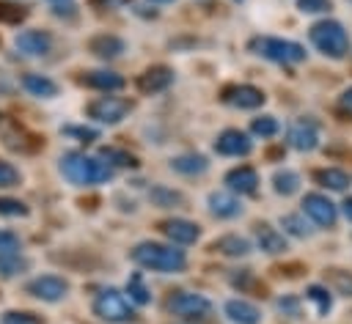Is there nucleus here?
Here are the masks:
<instances>
[{
	"label": "nucleus",
	"instance_id": "obj_6",
	"mask_svg": "<svg viewBox=\"0 0 352 324\" xmlns=\"http://www.w3.org/2000/svg\"><path fill=\"white\" fill-rule=\"evenodd\" d=\"M165 308H168V313L179 316V319H187V321H198V319H206L212 313V302L204 294H195V291H176V294H170Z\"/></svg>",
	"mask_w": 352,
	"mask_h": 324
},
{
	"label": "nucleus",
	"instance_id": "obj_41",
	"mask_svg": "<svg viewBox=\"0 0 352 324\" xmlns=\"http://www.w3.org/2000/svg\"><path fill=\"white\" fill-rule=\"evenodd\" d=\"M63 132H66V135H74V137H80L82 143H91V140H96V132H94V129H88V126H63Z\"/></svg>",
	"mask_w": 352,
	"mask_h": 324
},
{
	"label": "nucleus",
	"instance_id": "obj_9",
	"mask_svg": "<svg viewBox=\"0 0 352 324\" xmlns=\"http://www.w3.org/2000/svg\"><path fill=\"white\" fill-rule=\"evenodd\" d=\"M14 47H16L22 55H28V58H41V55H50V49H52V36H50L47 30H41V27H28V30L16 33Z\"/></svg>",
	"mask_w": 352,
	"mask_h": 324
},
{
	"label": "nucleus",
	"instance_id": "obj_19",
	"mask_svg": "<svg viewBox=\"0 0 352 324\" xmlns=\"http://www.w3.org/2000/svg\"><path fill=\"white\" fill-rule=\"evenodd\" d=\"M22 88L30 93V96H38V99H52L58 93V82L50 80L47 74H38V71H28L22 77Z\"/></svg>",
	"mask_w": 352,
	"mask_h": 324
},
{
	"label": "nucleus",
	"instance_id": "obj_47",
	"mask_svg": "<svg viewBox=\"0 0 352 324\" xmlns=\"http://www.w3.org/2000/svg\"><path fill=\"white\" fill-rule=\"evenodd\" d=\"M151 3H170V0H151Z\"/></svg>",
	"mask_w": 352,
	"mask_h": 324
},
{
	"label": "nucleus",
	"instance_id": "obj_29",
	"mask_svg": "<svg viewBox=\"0 0 352 324\" xmlns=\"http://www.w3.org/2000/svg\"><path fill=\"white\" fill-rule=\"evenodd\" d=\"M272 184H275V192L278 195H294L300 189V176L294 170H278L272 176Z\"/></svg>",
	"mask_w": 352,
	"mask_h": 324
},
{
	"label": "nucleus",
	"instance_id": "obj_4",
	"mask_svg": "<svg viewBox=\"0 0 352 324\" xmlns=\"http://www.w3.org/2000/svg\"><path fill=\"white\" fill-rule=\"evenodd\" d=\"M94 313L107 324H129V321H135V308L118 288H102L94 297Z\"/></svg>",
	"mask_w": 352,
	"mask_h": 324
},
{
	"label": "nucleus",
	"instance_id": "obj_42",
	"mask_svg": "<svg viewBox=\"0 0 352 324\" xmlns=\"http://www.w3.org/2000/svg\"><path fill=\"white\" fill-rule=\"evenodd\" d=\"M341 107H344L346 113H352V88H346V91L341 93Z\"/></svg>",
	"mask_w": 352,
	"mask_h": 324
},
{
	"label": "nucleus",
	"instance_id": "obj_5",
	"mask_svg": "<svg viewBox=\"0 0 352 324\" xmlns=\"http://www.w3.org/2000/svg\"><path fill=\"white\" fill-rule=\"evenodd\" d=\"M250 52H256L258 58H267L272 63H300L305 58V49L294 41H286V38H275V36H258L250 41Z\"/></svg>",
	"mask_w": 352,
	"mask_h": 324
},
{
	"label": "nucleus",
	"instance_id": "obj_31",
	"mask_svg": "<svg viewBox=\"0 0 352 324\" xmlns=\"http://www.w3.org/2000/svg\"><path fill=\"white\" fill-rule=\"evenodd\" d=\"M327 283H330L338 294L352 297V275H349V272H344V269H327Z\"/></svg>",
	"mask_w": 352,
	"mask_h": 324
},
{
	"label": "nucleus",
	"instance_id": "obj_30",
	"mask_svg": "<svg viewBox=\"0 0 352 324\" xmlns=\"http://www.w3.org/2000/svg\"><path fill=\"white\" fill-rule=\"evenodd\" d=\"M280 228L286 233H292V236H308L311 233V228H308V222H305L302 214H283L280 217Z\"/></svg>",
	"mask_w": 352,
	"mask_h": 324
},
{
	"label": "nucleus",
	"instance_id": "obj_12",
	"mask_svg": "<svg viewBox=\"0 0 352 324\" xmlns=\"http://www.w3.org/2000/svg\"><path fill=\"white\" fill-rule=\"evenodd\" d=\"M214 151L223 157H245L253 151V140L239 129H226L214 140Z\"/></svg>",
	"mask_w": 352,
	"mask_h": 324
},
{
	"label": "nucleus",
	"instance_id": "obj_14",
	"mask_svg": "<svg viewBox=\"0 0 352 324\" xmlns=\"http://www.w3.org/2000/svg\"><path fill=\"white\" fill-rule=\"evenodd\" d=\"M160 231L173 242V244H192L198 242L201 236V228L184 217H173V220H162L160 222Z\"/></svg>",
	"mask_w": 352,
	"mask_h": 324
},
{
	"label": "nucleus",
	"instance_id": "obj_36",
	"mask_svg": "<svg viewBox=\"0 0 352 324\" xmlns=\"http://www.w3.org/2000/svg\"><path fill=\"white\" fill-rule=\"evenodd\" d=\"M0 217H28V206L16 198H0Z\"/></svg>",
	"mask_w": 352,
	"mask_h": 324
},
{
	"label": "nucleus",
	"instance_id": "obj_25",
	"mask_svg": "<svg viewBox=\"0 0 352 324\" xmlns=\"http://www.w3.org/2000/svg\"><path fill=\"white\" fill-rule=\"evenodd\" d=\"M30 269V261L22 255V253H3L0 255V277L3 280H11V277H19Z\"/></svg>",
	"mask_w": 352,
	"mask_h": 324
},
{
	"label": "nucleus",
	"instance_id": "obj_20",
	"mask_svg": "<svg viewBox=\"0 0 352 324\" xmlns=\"http://www.w3.org/2000/svg\"><path fill=\"white\" fill-rule=\"evenodd\" d=\"M226 316L234 324H258L261 321L258 308L253 302H248V299H228L226 302Z\"/></svg>",
	"mask_w": 352,
	"mask_h": 324
},
{
	"label": "nucleus",
	"instance_id": "obj_8",
	"mask_svg": "<svg viewBox=\"0 0 352 324\" xmlns=\"http://www.w3.org/2000/svg\"><path fill=\"white\" fill-rule=\"evenodd\" d=\"M25 291L41 302H60L69 294V280L60 275H38L25 286Z\"/></svg>",
	"mask_w": 352,
	"mask_h": 324
},
{
	"label": "nucleus",
	"instance_id": "obj_16",
	"mask_svg": "<svg viewBox=\"0 0 352 324\" xmlns=\"http://www.w3.org/2000/svg\"><path fill=\"white\" fill-rule=\"evenodd\" d=\"M226 184L231 192H239V195H253L256 187H258V173L250 167V165H239L234 170L226 173Z\"/></svg>",
	"mask_w": 352,
	"mask_h": 324
},
{
	"label": "nucleus",
	"instance_id": "obj_3",
	"mask_svg": "<svg viewBox=\"0 0 352 324\" xmlns=\"http://www.w3.org/2000/svg\"><path fill=\"white\" fill-rule=\"evenodd\" d=\"M308 36H311V44H314L319 52H324L327 58H344V55L349 52V36H346L344 25L336 22V19H322V22H316Z\"/></svg>",
	"mask_w": 352,
	"mask_h": 324
},
{
	"label": "nucleus",
	"instance_id": "obj_37",
	"mask_svg": "<svg viewBox=\"0 0 352 324\" xmlns=\"http://www.w3.org/2000/svg\"><path fill=\"white\" fill-rule=\"evenodd\" d=\"M25 8H19V5H11V3H0V22L3 25H19L22 19H25Z\"/></svg>",
	"mask_w": 352,
	"mask_h": 324
},
{
	"label": "nucleus",
	"instance_id": "obj_22",
	"mask_svg": "<svg viewBox=\"0 0 352 324\" xmlns=\"http://www.w3.org/2000/svg\"><path fill=\"white\" fill-rule=\"evenodd\" d=\"M88 49H91L96 58H104V60H110V58H118V55L124 52V41H121L118 36H110V33H99V36H94V38L88 41Z\"/></svg>",
	"mask_w": 352,
	"mask_h": 324
},
{
	"label": "nucleus",
	"instance_id": "obj_11",
	"mask_svg": "<svg viewBox=\"0 0 352 324\" xmlns=\"http://www.w3.org/2000/svg\"><path fill=\"white\" fill-rule=\"evenodd\" d=\"M286 140L292 148L297 151H314L319 146V126L311 121V118H297L289 132H286Z\"/></svg>",
	"mask_w": 352,
	"mask_h": 324
},
{
	"label": "nucleus",
	"instance_id": "obj_33",
	"mask_svg": "<svg viewBox=\"0 0 352 324\" xmlns=\"http://www.w3.org/2000/svg\"><path fill=\"white\" fill-rule=\"evenodd\" d=\"M278 121L272 118V115H261V118H253L250 121V132L253 135H258V137H275L278 135Z\"/></svg>",
	"mask_w": 352,
	"mask_h": 324
},
{
	"label": "nucleus",
	"instance_id": "obj_23",
	"mask_svg": "<svg viewBox=\"0 0 352 324\" xmlns=\"http://www.w3.org/2000/svg\"><path fill=\"white\" fill-rule=\"evenodd\" d=\"M212 247H214L220 255H228V258H242V255L250 253V242L242 239V236H236V233H226V236L214 239Z\"/></svg>",
	"mask_w": 352,
	"mask_h": 324
},
{
	"label": "nucleus",
	"instance_id": "obj_46",
	"mask_svg": "<svg viewBox=\"0 0 352 324\" xmlns=\"http://www.w3.org/2000/svg\"><path fill=\"white\" fill-rule=\"evenodd\" d=\"M50 3H55V5H58V3H69V0H50Z\"/></svg>",
	"mask_w": 352,
	"mask_h": 324
},
{
	"label": "nucleus",
	"instance_id": "obj_7",
	"mask_svg": "<svg viewBox=\"0 0 352 324\" xmlns=\"http://www.w3.org/2000/svg\"><path fill=\"white\" fill-rule=\"evenodd\" d=\"M129 110H132V102H129V99L110 96V93H107V96H96V99L88 102V107H85L88 118H94V121H99V124H107V126L124 121Z\"/></svg>",
	"mask_w": 352,
	"mask_h": 324
},
{
	"label": "nucleus",
	"instance_id": "obj_43",
	"mask_svg": "<svg viewBox=\"0 0 352 324\" xmlns=\"http://www.w3.org/2000/svg\"><path fill=\"white\" fill-rule=\"evenodd\" d=\"M278 308H280V310H289V313H294V316H297V302H294V299H280V302H278Z\"/></svg>",
	"mask_w": 352,
	"mask_h": 324
},
{
	"label": "nucleus",
	"instance_id": "obj_27",
	"mask_svg": "<svg viewBox=\"0 0 352 324\" xmlns=\"http://www.w3.org/2000/svg\"><path fill=\"white\" fill-rule=\"evenodd\" d=\"M126 294H129V302H135V305L151 302V291H148V286L143 283V275H140V272L129 275V280H126Z\"/></svg>",
	"mask_w": 352,
	"mask_h": 324
},
{
	"label": "nucleus",
	"instance_id": "obj_21",
	"mask_svg": "<svg viewBox=\"0 0 352 324\" xmlns=\"http://www.w3.org/2000/svg\"><path fill=\"white\" fill-rule=\"evenodd\" d=\"M209 211L220 220H231V217L242 214V203L231 192H212L209 195Z\"/></svg>",
	"mask_w": 352,
	"mask_h": 324
},
{
	"label": "nucleus",
	"instance_id": "obj_18",
	"mask_svg": "<svg viewBox=\"0 0 352 324\" xmlns=\"http://www.w3.org/2000/svg\"><path fill=\"white\" fill-rule=\"evenodd\" d=\"M253 233H256V244H258L264 253L278 255V253H283V250H286V239H283V233H280V231H275L270 222H256Z\"/></svg>",
	"mask_w": 352,
	"mask_h": 324
},
{
	"label": "nucleus",
	"instance_id": "obj_28",
	"mask_svg": "<svg viewBox=\"0 0 352 324\" xmlns=\"http://www.w3.org/2000/svg\"><path fill=\"white\" fill-rule=\"evenodd\" d=\"M148 198H151V203H157V206H162V209H176V206H182L184 203V195L182 192H176V189H168V187H154L151 192H148Z\"/></svg>",
	"mask_w": 352,
	"mask_h": 324
},
{
	"label": "nucleus",
	"instance_id": "obj_10",
	"mask_svg": "<svg viewBox=\"0 0 352 324\" xmlns=\"http://www.w3.org/2000/svg\"><path fill=\"white\" fill-rule=\"evenodd\" d=\"M302 211H305L316 225H322V228H333V225H336V217H338L336 203H333L327 195H319V192H308V195L302 198Z\"/></svg>",
	"mask_w": 352,
	"mask_h": 324
},
{
	"label": "nucleus",
	"instance_id": "obj_17",
	"mask_svg": "<svg viewBox=\"0 0 352 324\" xmlns=\"http://www.w3.org/2000/svg\"><path fill=\"white\" fill-rule=\"evenodd\" d=\"M80 82H82V85H88V88H94V91H104V93L124 88V77H121V74H116V71H107V69L85 71V74L80 77Z\"/></svg>",
	"mask_w": 352,
	"mask_h": 324
},
{
	"label": "nucleus",
	"instance_id": "obj_1",
	"mask_svg": "<svg viewBox=\"0 0 352 324\" xmlns=\"http://www.w3.org/2000/svg\"><path fill=\"white\" fill-rule=\"evenodd\" d=\"M58 167H60L63 178L77 187H94V184H104L113 178V167L107 162H102V157H91L82 151L63 154Z\"/></svg>",
	"mask_w": 352,
	"mask_h": 324
},
{
	"label": "nucleus",
	"instance_id": "obj_32",
	"mask_svg": "<svg viewBox=\"0 0 352 324\" xmlns=\"http://www.w3.org/2000/svg\"><path fill=\"white\" fill-rule=\"evenodd\" d=\"M305 299L314 302L319 313H327V310L333 308V299H330L327 288H322V286H308V288H305Z\"/></svg>",
	"mask_w": 352,
	"mask_h": 324
},
{
	"label": "nucleus",
	"instance_id": "obj_38",
	"mask_svg": "<svg viewBox=\"0 0 352 324\" xmlns=\"http://www.w3.org/2000/svg\"><path fill=\"white\" fill-rule=\"evenodd\" d=\"M22 181V176H19V170L11 165V162H6V159H0V189H6V187H16Z\"/></svg>",
	"mask_w": 352,
	"mask_h": 324
},
{
	"label": "nucleus",
	"instance_id": "obj_26",
	"mask_svg": "<svg viewBox=\"0 0 352 324\" xmlns=\"http://www.w3.org/2000/svg\"><path fill=\"white\" fill-rule=\"evenodd\" d=\"M314 178H316L322 187H327V189H338V192L349 187V176H346L344 170H338V167H322V170L314 173Z\"/></svg>",
	"mask_w": 352,
	"mask_h": 324
},
{
	"label": "nucleus",
	"instance_id": "obj_15",
	"mask_svg": "<svg viewBox=\"0 0 352 324\" xmlns=\"http://www.w3.org/2000/svg\"><path fill=\"white\" fill-rule=\"evenodd\" d=\"M173 82V71L168 66H151L138 77V91L140 93H162L165 88H170Z\"/></svg>",
	"mask_w": 352,
	"mask_h": 324
},
{
	"label": "nucleus",
	"instance_id": "obj_44",
	"mask_svg": "<svg viewBox=\"0 0 352 324\" xmlns=\"http://www.w3.org/2000/svg\"><path fill=\"white\" fill-rule=\"evenodd\" d=\"M96 5H102V8H116V5H124V3H129V0H94Z\"/></svg>",
	"mask_w": 352,
	"mask_h": 324
},
{
	"label": "nucleus",
	"instance_id": "obj_2",
	"mask_svg": "<svg viewBox=\"0 0 352 324\" xmlns=\"http://www.w3.org/2000/svg\"><path fill=\"white\" fill-rule=\"evenodd\" d=\"M129 258L140 269L151 272H184L187 269V255L184 250H176L173 244H160V242H140L132 247Z\"/></svg>",
	"mask_w": 352,
	"mask_h": 324
},
{
	"label": "nucleus",
	"instance_id": "obj_13",
	"mask_svg": "<svg viewBox=\"0 0 352 324\" xmlns=\"http://www.w3.org/2000/svg\"><path fill=\"white\" fill-rule=\"evenodd\" d=\"M223 102L231 107H239V110H256L264 104V93L253 85H228L223 91Z\"/></svg>",
	"mask_w": 352,
	"mask_h": 324
},
{
	"label": "nucleus",
	"instance_id": "obj_40",
	"mask_svg": "<svg viewBox=\"0 0 352 324\" xmlns=\"http://www.w3.org/2000/svg\"><path fill=\"white\" fill-rule=\"evenodd\" d=\"M297 5L305 14H322V11L330 8V0H297Z\"/></svg>",
	"mask_w": 352,
	"mask_h": 324
},
{
	"label": "nucleus",
	"instance_id": "obj_34",
	"mask_svg": "<svg viewBox=\"0 0 352 324\" xmlns=\"http://www.w3.org/2000/svg\"><path fill=\"white\" fill-rule=\"evenodd\" d=\"M102 159H107V165L113 167H135L138 165V159L132 157V154H126V151H118V148H104L102 151Z\"/></svg>",
	"mask_w": 352,
	"mask_h": 324
},
{
	"label": "nucleus",
	"instance_id": "obj_24",
	"mask_svg": "<svg viewBox=\"0 0 352 324\" xmlns=\"http://www.w3.org/2000/svg\"><path fill=\"white\" fill-rule=\"evenodd\" d=\"M170 167L176 173H182V176H198V173H204L209 167V162L201 154H182V157H173L170 159Z\"/></svg>",
	"mask_w": 352,
	"mask_h": 324
},
{
	"label": "nucleus",
	"instance_id": "obj_35",
	"mask_svg": "<svg viewBox=\"0 0 352 324\" xmlns=\"http://www.w3.org/2000/svg\"><path fill=\"white\" fill-rule=\"evenodd\" d=\"M3 324H44V319H38L30 310H6L3 313Z\"/></svg>",
	"mask_w": 352,
	"mask_h": 324
},
{
	"label": "nucleus",
	"instance_id": "obj_45",
	"mask_svg": "<svg viewBox=\"0 0 352 324\" xmlns=\"http://www.w3.org/2000/svg\"><path fill=\"white\" fill-rule=\"evenodd\" d=\"M344 214H346V220H352V198L344 200Z\"/></svg>",
	"mask_w": 352,
	"mask_h": 324
},
{
	"label": "nucleus",
	"instance_id": "obj_39",
	"mask_svg": "<svg viewBox=\"0 0 352 324\" xmlns=\"http://www.w3.org/2000/svg\"><path fill=\"white\" fill-rule=\"evenodd\" d=\"M19 247H22V239L14 231L0 228V255L3 253H19Z\"/></svg>",
	"mask_w": 352,
	"mask_h": 324
}]
</instances>
